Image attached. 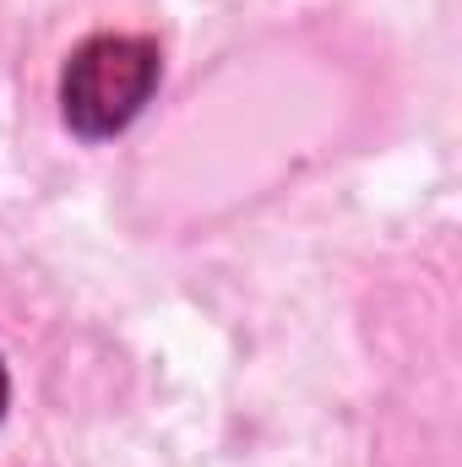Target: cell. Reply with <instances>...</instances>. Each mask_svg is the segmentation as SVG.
Masks as SVG:
<instances>
[{
    "label": "cell",
    "mask_w": 462,
    "mask_h": 467,
    "mask_svg": "<svg viewBox=\"0 0 462 467\" xmlns=\"http://www.w3.org/2000/svg\"><path fill=\"white\" fill-rule=\"evenodd\" d=\"M0 413H5V364H0Z\"/></svg>",
    "instance_id": "7a4b0ae2"
},
{
    "label": "cell",
    "mask_w": 462,
    "mask_h": 467,
    "mask_svg": "<svg viewBox=\"0 0 462 467\" xmlns=\"http://www.w3.org/2000/svg\"><path fill=\"white\" fill-rule=\"evenodd\" d=\"M158 88V44L136 33H99L71 49L60 77V109L77 136H115L142 115Z\"/></svg>",
    "instance_id": "6da1fadb"
}]
</instances>
